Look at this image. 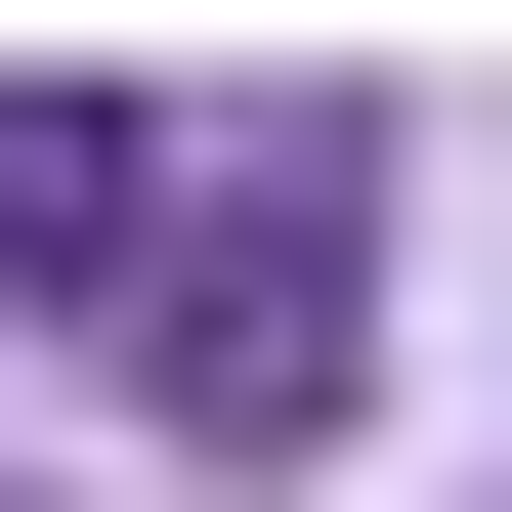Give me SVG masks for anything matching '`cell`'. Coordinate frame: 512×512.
Segmentation results:
<instances>
[{"label":"cell","instance_id":"cell-2","mask_svg":"<svg viewBox=\"0 0 512 512\" xmlns=\"http://www.w3.org/2000/svg\"><path fill=\"white\" fill-rule=\"evenodd\" d=\"M0 256L128 299V256H171V128H128V86H0Z\"/></svg>","mask_w":512,"mask_h":512},{"label":"cell","instance_id":"cell-1","mask_svg":"<svg viewBox=\"0 0 512 512\" xmlns=\"http://www.w3.org/2000/svg\"><path fill=\"white\" fill-rule=\"evenodd\" d=\"M128 384H171V427H342V128H299V171H171Z\"/></svg>","mask_w":512,"mask_h":512}]
</instances>
